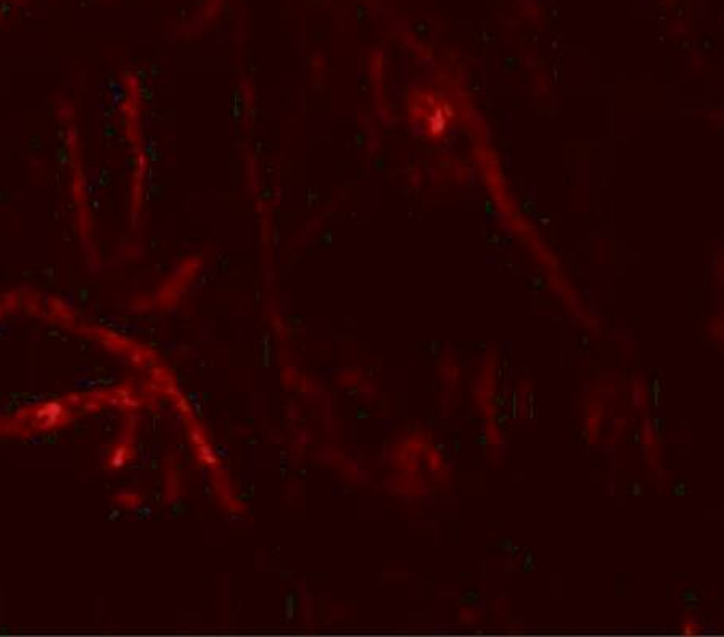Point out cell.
Returning a JSON list of instances; mask_svg holds the SVG:
<instances>
[{"label":"cell","instance_id":"obj_2","mask_svg":"<svg viewBox=\"0 0 724 637\" xmlns=\"http://www.w3.org/2000/svg\"><path fill=\"white\" fill-rule=\"evenodd\" d=\"M686 489H687V486L684 485V483H678V485H675V488H673V494L678 497H681L686 494Z\"/></svg>","mask_w":724,"mask_h":637},{"label":"cell","instance_id":"obj_5","mask_svg":"<svg viewBox=\"0 0 724 637\" xmlns=\"http://www.w3.org/2000/svg\"><path fill=\"white\" fill-rule=\"evenodd\" d=\"M292 602H293V597L290 595V597H288V618H292V615H293V604H292Z\"/></svg>","mask_w":724,"mask_h":637},{"label":"cell","instance_id":"obj_1","mask_svg":"<svg viewBox=\"0 0 724 637\" xmlns=\"http://www.w3.org/2000/svg\"><path fill=\"white\" fill-rule=\"evenodd\" d=\"M682 599L686 607H691V604H697V595H695L692 590H686V593L682 594Z\"/></svg>","mask_w":724,"mask_h":637},{"label":"cell","instance_id":"obj_4","mask_svg":"<svg viewBox=\"0 0 724 637\" xmlns=\"http://www.w3.org/2000/svg\"><path fill=\"white\" fill-rule=\"evenodd\" d=\"M631 494H635V496H641V494H642V485H641V483H635V485L631 486Z\"/></svg>","mask_w":724,"mask_h":637},{"label":"cell","instance_id":"obj_3","mask_svg":"<svg viewBox=\"0 0 724 637\" xmlns=\"http://www.w3.org/2000/svg\"><path fill=\"white\" fill-rule=\"evenodd\" d=\"M535 568V562H533V555L528 554L527 559H525V571H531Z\"/></svg>","mask_w":724,"mask_h":637}]
</instances>
